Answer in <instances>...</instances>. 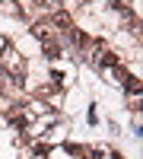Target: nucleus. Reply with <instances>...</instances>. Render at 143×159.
I'll use <instances>...</instances> for the list:
<instances>
[{
  "label": "nucleus",
  "mask_w": 143,
  "mask_h": 159,
  "mask_svg": "<svg viewBox=\"0 0 143 159\" xmlns=\"http://www.w3.org/2000/svg\"><path fill=\"white\" fill-rule=\"evenodd\" d=\"M51 25H57V29H73V19H70V13L57 10L54 16H51Z\"/></svg>",
  "instance_id": "1"
},
{
  "label": "nucleus",
  "mask_w": 143,
  "mask_h": 159,
  "mask_svg": "<svg viewBox=\"0 0 143 159\" xmlns=\"http://www.w3.org/2000/svg\"><path fill=\"white\" fill-rule=\"evenodd\" d=\"M118 64V54H111V51H102L99 54V67H114Z\"/></svg>",
  "instance_id": "2"
},
{
  "label": "nucleus",
  "mask_w": 143,
  "mask_h": 159,
  "mask_svg": "<svg viewBox=\"0 0 143 159\" xmlns=\"http://www.w3.org/2000/svg\"><path fill=\"white\" fill-rule=\"evenodd\" d=\"M45 54H48V57H57V54H60V48H57V45H51V42H48V45H45Z\"/></svg>",
  "instance_id": "3"
},
{
  "label": "nucleus",
  "mask_w": 143,
  "mask_h": 159,
  "mask_svg": "<svg viewBox=\"0 0 143 159\" xmlns=\"http://www.w3.org/2000/svg\"><path fill=\"white\" fill-rule=\"evenodd\" d=\"M35 35L38 38H48V25H35Z\"/></svg>",
  "instance_id": "4"
}]
</instances>
